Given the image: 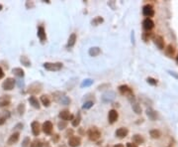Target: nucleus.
<instances>
[{"label":"nucleus","mask_w":178,"mask_h":147,"mask_svg":"<svg viewBox=\"0 0 178 147\" xmlns=\"http://www.w3.org/2000/svg\"><path fill=\"white\" fill-rule=\"evenodd\" d=\"M87 134H88V138L91 141H97L98 139L101 137L100 130L98 129L97 127H95V126L90 127L88 129V131H87Z\"/></svg>","instance_id":"1"},{"label":"nucleus","mask_w":178,"mask_h":147,"mask_svg":"<svg viewBox=\"0 0 178 147\" xmlns=\"http://www.w3.org/2000/svg\"><path fill=\"white\" fill-rule=\"evenodd\" d=\"M55 93H56V96H55L54 95H52V96H54V100L56 101V103L63 104V105H67L70 103V99L69 96H66L64 93H59V92H56Z\"/></svg>","instance_id":"2"},{"label":"nucleus","mask_w":178,"mask_h":147,"mask_svg":"<svg viewBox=\"0 0 178 147\" xmlns=\"http://www.w3.org/2000/svg\"><path fill=\"white\" fill-rule=\"evenodd\" d=\"M44 68L48 71H51V72H58L59 70H62V63H50V62H47L44 64Z\"/></svg>","instance_id":"3"},{"label":"nucleus","mask_w":178,"mask_h":147,"mask_svg":"<svg viewBox=\"0 0 178 147\" xmlns=\"http://www.w3.org/2000/svg\"><path fill=\"white\" fill-rule=\"evenodd\" d=\"M119 92H120L121 95L127 96L129 99H130V97H133V99H134V93H133V90H132V89L130 88V86H127V85L120 86H119Z\"/></svg>","instance_id":"4"},{"label":"nucleus","mask_w":178,"mask_h":147,"mask_svg":"<svg viewBox=\"0 0 178 147\" xmlns=\"http://www.w3.org/2000/svg\"><path fill=\"white\" fill-rule=\"evenodd\" d=\"M42 89H43V86H42L41 82H33V84L29 86L28 93H31V95H37V93H39L41 92Z\"/></svg>","instance_id":"5"},{"label":"nucleus","mask_w":178,"mask_h":147,"mask_svg":"<svg viewBox=\"0 0 178 147\" xmlns=\"http://www.w3.org/2000/svg\"><path fill=\"white\" fill-rule=\"evenodd\" d=\"M14 86H15V80L12 78H8L3 82L2 89L5 90H11L14 89Z\"/></svg>","instance_id":"6"},{"label":"nucleus","mask_w":178,"mask_h":147,"mask_svg":"<svg viewBox=\"0 0 178 147\" xmlns=\"http://www.w3.org/2000/svg\"><path fill=\"white\" fill-rule=\"evenodd\" d=\"M143 14L145 15L146 18H150L154 15V10L153 7L150 4H146L143 7Z\"/></svg>","instance_id":"7"},{"label":"nucleus","mask_w":178,"mask_h":147,"mask_svg":"<svg viewBox=\"0 0 178 147\" xmlns=\"http://www.w3.org/2000/svg\"><path fill=\"white\" fill-rule=\"evenodd\" d=\"M118 117H119V114H118V112H117V110H115V109H111V110L109 111V114H108L109 123L113 124L114 122H116L117 120H118Z\"/></svg>","instance_id":"8"},{"label":"nucleus","mask_w":178,"mask_h":147,"mask_svg":"<svg viewBox=\"0 0 178 147\" xmlns=\"http://www.w3.org/2000/svg\"><path fill=\"white\" fill-rule=\"evenodd\" d=\"M67 144H69L70 147H78L79 145L81 144V139L79 138L78 136H73L72 135L71 137H69Z\"/></svg>","instance_id":"9"},{"label":"nucleus","mask_w":178,"mask_h":147,"mask_svg":"<svg viewBox=\"0 0 178 147\" xmlns=\"http://www.w3.org/2000/svg\"><path fill=\"white\" fill-rule=\"evenodd\" d=\"M153 42L155 44V46L160 49V50H162V49L164 48V40L161 36H160V35L154 36L153 37Z\"/></svg>","instance_id":"10"},{"label":"nucleus","mask_w":178,"mask_h":147,"mask_svg":"<svg viewBox=\"0 0 178 147\" xmlns=\"http://www.w3.org/2000/svg\"><path fill=\"white\" fill-rule=\"evenodd\" d=\"M128 133H129V130H128V128H126V127H120V128H118V129L116 130V132H115V135L118 138H125L128 135Z\"/></svg>","instance_id":"11"},{"label":"nucleus","mask_w":178,"mask_h":147,"mask_svg":"<svg viewBox=\"0 0 178 147\" xmlns=\"http://www.w3.org/2000/svg\"><path fill=\"white\" fill-rule=\"evenodd\" d=\"M143 27L146 31H149L153 27H154V22L150 19V18H146L145 20L143 21Z\"/></svg>","instance_id":"12"},{"label":"nucleus","mask_w":178,"mask_h":147,"mask_svg":"<svg viewBox=\"0 0 178 147\" xmlns=\"http://www.w3.org/2000/svg\"><path fill=\"white\" fill-rule=\"evenodd\" d=\"M59 116L60 118H62V120H64V121H67V120H72L73 119V115L72 114H70V112L69 110H62V111H60L59 112Z\"/></svg>","instance_id":"13"},{"label":"nucleus","mask_w":178,"mask_h":147,"mask_svg":"<svg viewBox=\"0 0 178 147\" xmlns=\"http://www.w3.org/2000/svg\"><path fill=\"white\" fill-rule=\"evenodd\" d=\"M31 127H32V132H33V134L35 135V136H38V135H39L40 132H41V126H40L39 121H37V120L33 121L31 123Z\"/></svg>","instance_id":"14"},{"label":"nucleus","mask_w":178,"mask_h":147,"mask_svg":"<svg viewBox=\"0 0 178 147\" xmlns=\"http://www.w3.org/2000/svg\"><path fill=\"white\" fill-rule=\"evenodd\" d=\"M42 129L46 134H51L52 131V123L51 121H45L42 125Z\"/></svg>","instance_id":"15"},{"label":"nucleus","mask_w":178,"mask_h":147,"mask_svg":"<svg viewBox=\"0 0 178 147\" xmlns=\"http://www.w3.org/2000/svg\"><path fill=\"white\" fill-rule=\"evenodd\" d=\"M19 137H20V133H19V132H14L13 134L10 135V137L8 138V140H7V143H8L9 145L15 144L16 142H18Z\"/></svg>","instance_id":"16"},{"label":"nucleus","mask_w":178,"mask_h":147,"mask_svg":"<svg viewBox=\"0 0 178 147\" xmlns=\"http://www.w3.org/2000/svg\"><path fill=\"white\" fill-rule=\"evenodd\" d=\"M38 37H39V39H40L43 43L47 40L46 31H45V28L43 27V26H40V27L38 28Z\"/></svg>","instance_id":"17"},{"label":"nucleus","mask_w":178,"mask_h":147,"mask_svg":"<svg viewBox=\"0 0 178 147\" xmlns=\"http://www.w3.org/2000/svg\"><path fill=\"white\" fill-rule=\"evenodd\" d=\"M11 103V97L10 96H0V107H7Z\"/></svg>","instance_id":"18"},{"label":"nucleus","mask_w":178,"mask_h":147,"mask_svg":"<svg viewBox=\"0 0 178 147\" xmlns=\"http://www.w3.org/2000/svg\"><path fill=\"white\" fill-rule=\"evenodd\" d=\"M29 103H30V104L32 105L33 107H35V108H38L39 109L40 108V103H39V100H38V99L36 96H30L29 97Z\"/></svg>","instance_id":"19"},{"label":"nucleus","mask_w":178,"mask_h":147,"mask_svg":"<svg viewBox=\"0 0 178 147\" xmlns=\"http://www.w3.org/2000/svg\"><path fill=\"white\" fill-rule=\"evenodd\" d=\"M165 54L168 56V57H173L174 54H175V48H174L171 44L167 45V47L165 48Z\"/></svg>","instance_id":"20"},{"label":"nucleus","mask_w":178,"mask_h":147,"mask_svg":"<svg viewBox=\"0 0 178 147\" xmlns=\"http://www.w3.org/2000/svg\"><path fill=\"white\" fill-rule=\"evenodd\" d=\"M133 141H134L135 144H143L145 142V138H143L141 134H135L133 136Z\"/></svg>","instance_id":"21"},{"label":"nucleus","mask_w":178,"mask_h":147,"mask_svg":"<svg viewBox=\"0 0 178 147\" xmlns=\"http://www.w3.org/2000/svg\"><path fill=\"white\" fill-rule=\"evenodd\" d=\"M100 53H101V50H100V48H98V47H92V48H90L88 51V54L89 56H91V57H97Z\"/></svg>","instance_id":"22"},{"label":"nucleus","mask_w":178,"mask_h":147,"mask_svg":"<svg viewBox=\"0 0 178 147\" xmlns=\"http://www.w3.org/2000/svg\"><path fill=\"white\" fill-rule=\"evenodd\" d=\"M75 42H76V34L75 33H72L71 35L69 36V41H67V48H71L74 46Z\"/></svg>","instance_id":"23"},{"label":"nucleus","mask_w":178,"mask_h":147,"mask_svg":"<svg viewBox=\"0 0 178 147\" xmlns=\"http://www.w3.org/2000/svg\"><path fill=\"white\" fill-rule=\"evenodd\" d=\"M41 103H42V104L44 105V107H49L51 105V100H50V97H49L48 96L43 95L41 96Z\"/></svg>","instance_id":"24"},{"label":"nucleus","mask_w":178,"mask_h":147,"mask_svg":"<svg viewBox=\"0 0 178 147\" xmlns=\"http://www.w3.org/2000/svg\"><path fill=\"white\" fill-rule=\"evenodd\" d=\"M146 114H147V116H149L151 120H153V121H154V120H156V118H157V112L153 110L151 108L146 109Z\"/></svg>","instance_id":"25"},{"label":"nucleus","mask_w":178,"mask_h":147,"mask_svg":"<svg viewBox=\"0 0 178 147\" xmlns=\"http://www.w3.org/2000/svg\"><path fill=\"white\" fill-rule=\"evenodd\" d=\"M149 135H150L151 138L158 139V138H160V136H161V132L158 129H153V130L149 131Z\"/></svg>","instance_id":"26"},{"label":"nucleus","mask_w":178,"mask_h":147,"mask_svg":"<svg viewBox=\"0 0 178 147\" xmlns=\"http://www.w3.org/2000/svg\"><path fill=\"white\" fill-rule=\"evenodd\" d=\"M103 100L104 101H111L115 99V93H112V92H110V93H105V95L103 96Z\"/></svg>","instance_id":"27"},{"label":"nucleus","mask_w":178,"mask_h":147,"mask_svg":"<svg viewBox=\"0 0 178 147\" xmlns=\"http://www.w3.org/2000/svg\"><path fill=\"white\" fill-rule=\"evenodd\" d=\"M10 116V114L9 111H3V114H0V125H2V124H4L6 119L8 118Z\"/></svg>","instance_id":"28"},{"label":"nucleus","mask_w":178,"mask_h":147,"mask_svg":"<svg viewBox=\"0 0 178 147\" xmlns=\"http://www.w3.org/2000/svg\"><path fill=\"white\" fill-rule=\"evenodd\" d=\"M12 72H13V74L15 75V76H17L19 78H23L24 75H25L24 71L22 70L21 68H14Z\"/></svg>","instance_id":"29"},{"label":"nucleus","mask_w":178,"mask_h":147,"mask_svg":"<svg viewBox=\"0 0 178 147\" xmlns=\"http://www.w3.org/2000/svg\"><path fill=\"white\" fill-rule=\"evenodd\" d=\"M132 107H133V109H134V111L136 112V114H142V107L138 103H132Z\"/></svg>","instance_id":"30"},{"label":"nucleus","mask_w":178,"mask_h":147,"mask_svg":"<svg viewBox=\"0 0 178 147\" xmlns=\"http://www.w3.org/2000/svg\"><path fill=\"white\" fill-rule=\"evenodd\" d=\"M20 62L22 63V65H24L25 67L31 66V62H30V60L26 57V56H22V57L20 58Z\"/></svg>","instance_id":"31"},{"label":"nucleus","mask_w":178,"mask_h":147,"mask_svg":"<svg viewBox=\"0 0 178 147\" xmlns=\"http://www.w3.org/2000/svg\"><path fill=\"white\" fill-rule=\"evenodd\" d=\"M30 147H43V142L40 139H35V140H33L31 142Z\"/></svg>","instance_id":"32"},{"label":"nucleus","mask_w":178,"mask_h":147,"mask_svg":"<svg viewBox=\"0 0 178 147\" xmlns=\"http://www.w3.org/2000/svg\"><path fill=\"white\" fill-rule=\"evenodd\" d=\"M80 120H81V116H80V114H78L77 117H75V118H73L72 120H71V124H72V126L77 127L79 125V123H80Z\"/></svg>","instance_id":"33"},{"label":"nucleus","mask_w":178,"mask_h":147,"mask_svg":"<svg viewBox=\"0 0 178 147\" xmlns=\"http://www.w3.org/2000/svg\"><path fill=\"white\" fill-rule=\"evenodd\" d=\"M92 84H93V81L91 80V79H86V80H84L81 82L80 86L81 88H84V86H90Z\"/></svg>","instance_id":"34"},{"label":"nucleus","mask_w":178,"mask_h":147,"mask_svg":"<svg viewBox=\"0 0 178 147\" xmlns=\"http://www.w3.org/2000/svg\"><path fill=\"white\" fill-rule=\"evenodd\" d=\"M17 110L19 112V114L22 115V114H24V112L26 110V107H25V104L24 103H20L18 105V107H17Z\"/></svg>","instance_id":"35"},{"label":"nucleus","mask_w":178,"mask_h":147,"mask_svg":"<svg viewBox=\"0 0 178 147\" xmlns=\"http://www.w3.org/2000/svg\"><path fill=\"white\" fill-rule=\"evenodd\" d=\"M103 22V18H101V17H96V18H94V19L92 20V25H94V26H97V25H99L100 23H102Z\"/></svg>","instance_id":"36"},{"label":"nucleus","mask_w":178,"mask_h":147,"mask_svg":"<svg viewBox=\"0 0 178 147\" xmlns=\"http://www.w3.org/2000/svg\"><path fill=\"white\" fill-rule=\"evenodd\" d=\"M93 101L91 100H89V101H86V103H84V104L82 105V108L83 109H89V108H91L93 107Z\"/></svg>","instance_id":"37"},{"label":"nucleus","mask_w":178,"mask_h":147,"mask_svg":"<svg viewBox=\"0 0 178 147\" xmlns=\"http://www.w3.org/2000/svg\"><path fill=\"white\" fill-rule=\"evenodd\" d=\"M66 126H67V122L64 121V120H62V121H59L58 123V127H59V130L64 129V128H66Z\"/></svg>","instance_id":"38"},{"label":"nucleus","mask_w":178,"mask_h":147,"mask_svg":"<svg viewBox=\"0 0 178 147\" xmlns=\"http://www.w3.org/2000/svg\"><path fill=\"white\" fill-rule=\"evenodd\" d=\"M146 82H149V85H151V86H156V85L158 84L157 80H155V79H153V78H150V77L146 79Z\"/></svg>","instance_id":"39"},{"label":"nucleus","mask_w":178,"mask_h":147,"mask_svg":"<svg viewBox=\"0 0 178 147\" xmlns=\"http://www.w3.org/2000/svg\"><path fill=\"white\" fill-rule=\"evenodd\" d=\"M29 146H30V138L26 137L23 140V143H22V147H29Z\"/></svg>","instance_id":"40"},{"label":"nucleus","mask_w":178,"mask_h":147,"mask_svg":"<svg viewBox=\"0 0 178 147\" xmlns=\"http://www.w3.org/2000/svg\"><path fill=\"white\" fill-rule=\"evenodd\" d=\"M127 147H138V145H137V144H135V143L128 142V143H127Z\"/></svg>","instance_id":"41"},{"label":"nucleus","mask_w":178,"mask_h":147,"mask_svg":"<svg viewBox=\"0 0 178 147\" xmlns=\"http://www.w3.org/2000/svg\"><path fill=\"white\" fill-rule=\"evenodd\" d=\"M4 77V72H3V70L1 69V67H0V80Z\"/></svg>","instance_id":"42"},{"label":"nucleus","mask_w":178,"mask_h":147,"mask_svg":"<svg viewBox=\"0 0 178 147\" xmlns=\"http://www.w3.org/2000/svg\"><path fill=\"white\" fill-rule=\"evenodd\" d=\"M59 135H58V134H55V138H52V141H55V142H56L59 140Z\"/></svg>","instance_id":"43"},{"label":"nucleus","mask_w":178,"mask_h":147,"mask_svg":"<svg viewBox=\"0 0 178 147\" xmlns=\"http://www.w3.org/2000/svg\"><path fill=\"white\" fill-rule=\"evenodd\" d=\"M169 74H170V75H172V76H173V77H175L176 79H178V75L175 73V72H169Z\"/></svg>","instance_id":"44"},{"label":"nucleus","mask_w":178,"mask_h":147,"mask_svg":"<svg viewBox=\"0 0 178 147\" xmlns=\"http://www.w3.org/2000/svg\"><path fill=\"white\" fill-rule=\"evenodd\" d=\"M114 147H125V146L122 144V143H118V144H116Z\"/></svg>","instance_id":"45"},{"label":"nucleus","mask_w":178,"mask_h":147,"mask_svg":"<svg viewBox=\"0 0 178 147\" xmlns=\"http://www.w3.org/2000/svg\"><path fill=\"white\" fill-rule=\"evenodd\" d=\"M176 62H177V64H178V55H177V57H176Z\"/></svg>","instance_id":"46"},{"label":"nucleus","mask_w":178,"mask_h":147,"mask_svg":"<svg viewBox=\"0 0 178 147\" xmlns=\"http://www.w3.org/2000/svg\"><path fill=\"white\" fill-rule=\"evenodd\" d=\"M2 9V5L1 4H0V10H1Z\"/></svg>","instance_id":"47"}]
</instances>
